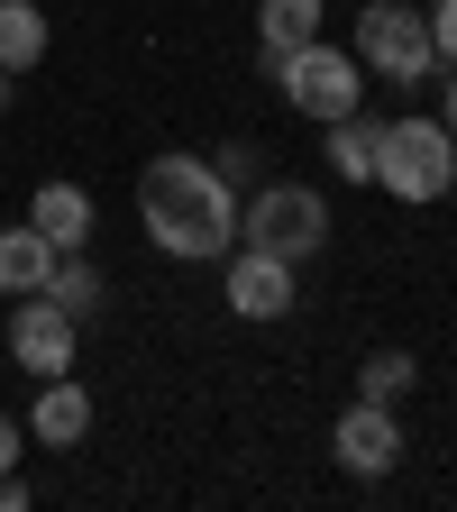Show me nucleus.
<instances>
[{
  "label": "nucleus",
  "instance_id": "13",
  "mask_svg": "<svg viewBox=\"0 0 457 512\" xmlns=\"http://www.w3.org/2000/svg\"><path fill=\"white\" fill-rule=\"evenodd\" d=\"M320 156H330V174H348V183H375V119H330L320 128Z\"/></svg>",
  "mask_w": 457,
  "mask_h": 512
},
{
  "label": "nucleus",
  "instance_id": "17",
  "mask_svg": "<svg viewBox=\"0 0 457 512\" xmlns=\"http://www.w3.org/2000/svg\"><path fill=\"white\" fill-rule=\"evenodd\" d=\"M430 55H439V74L457 64V0H430Z\"/></svg>",
  "mask_w": 457,
  "mask_h": 512
},
{
  "label": "nucleus",
  "instance_id": "9",
  "mask_svg": "<svg viewBox=\"0 0 457 512\" xmlns=\"http://www.w3.org/2000/svg\"><path fill=\"white\" fill-rule=\"evenodd\" d=\"M28 439H46V448H83V439H92V394H83L74 375H37Z\"/></svg>",
  "mask_w": 457,
  "mask_h": 512
},
{
  "label": "nucleus",
  "instance_id": "1",
  "mask_svg": "<svg viewBox=\"0 0 457 512\" xmlns=\"http://www.w3.org/2000/svg\"><path fill=\"white\" fill-rule=\"evenodd\" d=\"M138 220L165 256H183V266H211V256L238 247V192L220 165L202 156H147L138 165Z\"/></svg>",
  "mask_w": 457,
  "mask_h": 512
},
{
  "label": "nucleus",
  "instance_id": "8",
  "mask_svg": "<svg viewBox=\"0 0 457 512\" xmlns=\"http://www.w3.org/2000/svg\"><path fill=\"white\" fill-rule=\"evenodd\" d=\"M394 458H403V421H394V403H348L339 412V467L348 476H394Z\"/></svg>",
  "mask_w": 457,
  "mask_h": 512
},
{
  "label": "nucleus",
  "instance_id": "4",
  "mask_svg": "<svg viewBox=\"0 0 457 512\" xmlns=\"http://www.w3.org/2000/svg\"><path fill=\"white\" fill-rule=\"evenodd\" d=\"M275 83H284V101H293L311 128H330V119H348V110L366 101V64H357L348 46H330V37H311V46L275 55Z\"/></svg>",
  "mask_w": 457,
  "mask_h": 512
},
{
  "label": "nucleus",
  "instance_id": "11",
  "mask_svg": "<svg viewBox=\"0 0 457 512\" xmlns=\"http://www.w3.org/2000/svg\"><path fill=\"white\" fill-rule=\"evenodd\" d=\"M320 19H330V0H256V46H266V64L293 55V46H311Z\"/></svg>",
  "mask_w": 457,
  "mask_h": 512
},
{
  "label": "nucleus",
  "instance_id": "14",
  "mask_svg": "<svg viewBox=\"0 0 457 512\" xmlns=\"http://www.w3.org/2000/svg\"><path fill=\"white\" fill-rule=\"evenodd\" d=\"M46 55V10L37 0H0V74H28Z\"/></svg>",
  "mask_w": 457,
  "mask_h": 512
},
{
  "label": "nucleus",
  "instance_id": "20",
  "mask_svg": "<svg viewBox=\"0 0 457 512\" xmlns=\"http://www.w3.org/2000/svg\"><path fill=\"white\" fill-rule=\"evenodd\" d=\"M421 10H430V0H421Z\"/></svg>",
  "mask_w": 457,
  "mask_h": 512
},
{
  "label": "nucleus",
  "instance_id": "7",
  "mask_svg": "<svg viewBox=\"0 0 457 512\" xmlns=\"http://www.w3.org/2000/svg\"><path fill=\"white\" fill-rule=\"evenodd\" d=\"M220 293H229L238 320H284V311H293V266L238 238V247L220 256Z\"/></svg>",
  "mask_w": 457,
  "mask_h": 512
},
{
  "label": "nucleus",
  "instance_id": "3",
  "mask_svg": "<svg viewBox=\"0 0 457 512\" xmlns=\"http://www.w3.org/2000/svg\"><path fill=\"white\" fill-rule=\"evenodd\" d=\"M238 238L266 247V256H284V266H302V256L330 247V202H320L311 183H266V192L238 202Z\"/></svg>",
  "mask_w": 457,
  "mask_h": 512
},
{
  "label": "nucleus",
  "instance_id": "12",
  "mask_svg": "<svg viewBox=\"0 0 457 512\" xmlns=\"http://www.w3.org/2000/svg\"><path fill=\"white\" fill-rule=\"evenodd\" d=\"M28 220H37V229L55 238V256H64V247H83V238H92V192H83V183H37Z\"/></svg>",
  "mask_w": 457,
  "mask_h": 512
},
{
  "label": "nucleus",
  "instance_id": "15",
  "mask_svg": "<svg viewBox=\"0 0 457 512\" xmlns=\"http://www.w3.org/2000/svg\"><path fill=\"white\" fill-rule=\"evenodd\" d=\"M412 384H421V366H412V348H375V357L357 366V394H366V403H403V394H412Z\"/></svg>",
  "mask_w": 457,
  "mask_h": 512
},
{
  "label": "nucleus",
  "instance_id": "18",
  "mask_svg": "<svg viewBox=\"0 0 457 512\" xmlns=\"http://www.w3.org/2000/svg\"><path fill=\"white\" fill-rule=\"evenodd\" d=\"M19 448H28V421H10V412H0V476L19 467Z\"/></svg>",
  "mask_w": 457,
  "mask_h": 512
},
{
  "label": "nucleus",
  "instance_id": "10",
  "mask_svg": "<svg viewBox=\"0 0 457 512\" xmlns=\"http://www.w3.org/2000/svg\"><path fill=\"white\" fill-rule=\"evenodd\" d=\"M46 275H55V238L37 229V220H19V229H0V293H46Z\"/></svg>",
  "mask_w": 457,
  "mask_h": 512
},
{
  "label": "nucleus",
  "instance_id": "2",
  "mask_svg": "<svg viewBox=\"0 0 457 512\" xmlns=\"http://www.w3.org/2000/svg\"><path fill=\"white\" fill-rule=\"evenodd\" d=\"M375 183L394 202H448L457 192V138L439 119H375Z\"/></svg>",
  "mask_w": 457,
  "mask_h": 512
},
{
  "label": "nucleus",
  "instance_id": "5",
  "mask_svg": "<svg viewBox=\"0 0 457 512\" xmlns=\"http://www.w3.org/2000/svg\"><path fill=\"white\" fill-rule=\"evenodd\" d=\"M375 83H421L439 74V55H430V10L421 0H375V10H357V46H348Z\"/></svg>",
  "mask_w": 457,
  "mask_h": 512
},
{
  "label": "nucleus",
  "instance_id": "16",
  "mask_svg": "<svg viewBox=\"0 0 457 512\" xmlns=\"http://www.w3.org/2000/svg\"><path fill=\"white\" fill-rule=\"evenodd\" d=\"M46 302H64V311H74V320H83V311H101V275L83 266V256H74V247H64V256H55V275H46Z\"/></svg>",
  "mask_w": 457,
  "mask_h": 512
},
{
  "label": "nucleus",
  "instance_id": "6",
  "mask_svg": "<svg viewBox=\"0 0 457 512\" xmlns=\"http://www.w3.org/2000/svg\"><path fill=\"white\" fill-rule=\"evenodd\" d=\"M74 330H83V320L64 311V302H46V293H19L10 302V357L28 375H74Z\"/></svg>",
  "mask_w": 457,
  "mask_h": 512
},
{
  "label": "nucleus",
  "instance_id": "19",
  "mask_svg": "<svg viewBox=\"0 0 457 512\" xmlns=\"http://www.w3.org/2000/svg\"><path fill=\"white\" fill-rule=\"evenodd\" d=\"M439 128L457 138V64H448V83H439Z\"/></svg>",
  "mask_w": 457,
  "mask_h": 512
}]
</instances>
